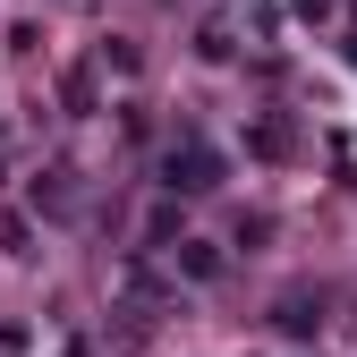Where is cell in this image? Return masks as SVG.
<instances>
[{
	"label": "cell",
	"instance_id": "1",
	"mask_svg": "<svg viewBox=\"0 0 357 357\" xmlns=\"http://www.w3.org/2000/svg\"><path fill=\"white\" fill-rule=\"evenodd\" d=\"M178 264H188V273H196V281H213V273H221V255H213L204 238H188V247H178Z\"/></svg>",
	"mask_w": 357,
	"mask_h": 357
}]
</instances>
